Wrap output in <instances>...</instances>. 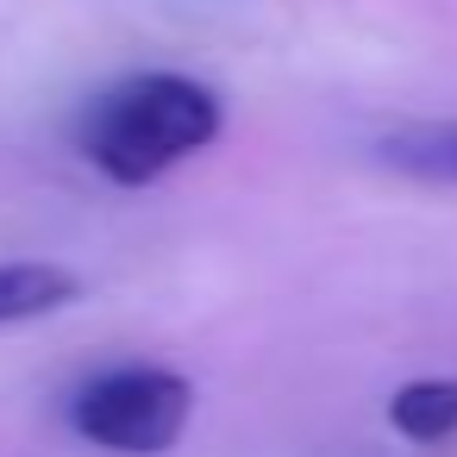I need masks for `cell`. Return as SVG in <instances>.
I'll return each instance as SVG.
<instances>
[{"mask_svg":"<svg viewBox=\"0 0 457 457\" xmlns=\"http://www.w3.org/2000/svg\"><path fill=\"white\" fill-rule=\"evenodd\" d=\"M388 426L407 445H445L457 432V376H420L388 395Z\"/></svg>","mask_w":457,"mask_h":457,"instance_id":"5","label":"cell"},{"mask_svg":"<svg viewBox=\"0 0 457 457\" xmlns=\"http://www.w3.org/2000/svg\"><path fill=\"white\" fill-rule=\"evenodd\" d=\"M376 157L407 182L457 188V120H407L376 138Z\"/></svg>","mask_w":457,"mask_h":457,"instance_id":"3","label":"cell"},{"mask_svg":"<svg viewBox=\"0 0 457 457\" xmlns=\"http://www.w3.org/2000/svg\"><path fill=\"white\" fill-rule=\"evenodd\" d=\"M70 301H82V276L70 263H45V257L0 263V326H26V320L63 313Z\"/></svg>","mask_w":457,"mask_h":457,"instance_id":"4","label":"cell"},{"mask_svg":"<svg viewBox=\"0 0 457 457\" xmlns=\"http://www.w3.org/2000/svg\"><path fill=\"white\" fill-rule=\"evenodd\" d=\"M195 413V388L176 370L157 363H120L107 376H95L76 401H70V426L113 451V457H163L176 451V438L188 432Z\"/></svg>","mask_w":457,"mask_h":457,"instance_id":"2","label":"cell"},{"mask_svg":"<svg viewBox=\"0 0 457 457\" xmlns=\"http://www.w3.org/2000/svg\"><path fill=\"white\" fill-rule=\"evenodd\" d=\"M226 126V107L207 82L182 70H145L107 88L82 113V157L113 188H151L176 163L201 157Z\"/></svg>","mask_w":457,"mask_h":457,"instance_id":"1","label":"cell"}]
</instances>
